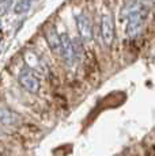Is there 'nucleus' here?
Segmentation results:
<instances>
[{
  "label": "nucleus",
  "instance_id": "1a4fd4ad",
  "mask_svg": "<svg viewBox=\"0 0 155 156\" xmlns=\"http://www.w3.org/2000/svg\"><path fill=\"white\" fill-rule=\"evenodd\" d=\"M139 5H140V0H128L123 7V10H121V16L123 18L131 16L133 12L139 11Z\"/></svg>",
  "mask_w": 155,
  "mask_h": 156
},
{
  "label": "nucleus",
  "instance_id": "0eeeda50",
  "mask_svg": "<svg viewBox=\"0 0 155 156\" xmlns=\"http://www.w3.org/2000/svg\"><path fill=\"white\" fill-rule=\"evenodd\" d=\"M0 119H2V124L4 125H16L18 122L20 121V117L19 114H16L13 110L7 109V107H3L2 109V114H0Z\"/></svg>",
  "mask_w": 155,
  "mask_h": 156
},
{
  "label": "nucleus",
  "instance_id": "20e7f679",
  "mask_svg": "<svg viewBox=\"0 0 155 156\" xmlns=\"http://www.w3.org/2000/svg\"><path fill=\"white\" fill-rule=\"evenodd\" d=\"M61 56L64 58L65 64L70 65V67L78 58L75 48H74V42L70 40V37L67 34H61Z\"/></svg>",
  "mask_w": 155,
  "mask_h": 156
},
{
  "label": "nucleus",
  "instance_id": "9b49d317",
  "mask_svg": "<svg viewBox=\"0 0 155 156\" xmlns=\"http://www.w3.org/2000/svg\"><path fill=\"white\" fill-rule=\"evenodd\" d=\"M2 2H3V3H4V2H5V0H2Z\"/></svg>",
  "mask_w": 155,
  "mask_h": 156
},
{
  "label": "nucleus",
  "instance_id": "f03ea898",
  "mask_svg": "<svg viewBox=\"0 0 155 156\" xmlns=\"http://www.w3.org/2000/svg\"><path fill=\"white\" fill-rule=\"evenodd\" d=\"M101 34L106 45H112L114 40V20L110 14H103L101 19Z\"/></svg>",
  "mask_w": 155,
  "mask_h": 156
},
{
  "label": "nucleus",
  "instance_id": "39448f33",
  "mask_svg": "<svg viewBox=\"0 0 155 156\" xmlns=\"http://www.w3.org/2000/svg\"><path fill=\"white\" fill-rule=\"evenodd\" d=\"M146 15H147V11H136L133 12L129 18V22H128V27H127V33L129 37H135L140 33L143 26V22L146 19Z\"/></svg>",
  "mask_w": 155,
  "mask_h": 156
},
{
  "label": "nucleus",
  "instance_id": "7ed1b4c3",
  "mask_svg": "<svg viewBox=\"0 0 155 156\" xmlns=\"http://www.w3.org/2000/svg\"><path fill=\"white\" fill-rule=\"evenodd\" d=\"M76 25L79 30L80 38L85 42H90L93 40V27H91V20L86 14H79L76 16Z\"/></svg>",
  "mask_w": 155,
  "mask_h": 156
},
{
  "label": "nucleus",
  "instance_id": "423d86ee",
  "mask_svg": "<svg viewBox=\"0 0 155 156\" xmlns=\"http://www.w3.org/2000/svg\"><path fill=\"white\" fill-rule=\"evenodd\" d=\"M44 34H45V40L50 46V49L61 56V34H59L57 30L53 26H48Z\"/></svg>",
  "mask_w": 155,
  "mask_h": 156
},
{
  "label": "nucleus",
  "instance_id": "f257e3e1",
  "mask_svg": "<svg viewBox=\"0 0 155 156\" xmlns=\"http://www.w3.org/2000/svg\"><path fill=\"white\" fill-rule=\"evenodd\" d=\"M18 80H19V84L22 86L26 91L31 92V94H37L38 90H40V80H38V77L35 76L30 69L20 71L19 76H18Z\"/></svg>",
  "mask_w": 155,
  "mask_h": 156
},
{
  "label": "nucleus",
  "instance_id": "6e6552de",
  "mask_svg": "<svg viewBox=\"0 0 155 156\" xmlns=\"http://www.w3.org/2000/svg\"><path fill=\"white\" fill-rule=\"evenodd\" d=\"M23 58H25L26 64L33 69H42V61L33 50H26L25 55H23Z\"/></svg>",
  "mask_w": 155,
  "mask_h": 156
},
{
  "label": "nucleus",
  "instance_id": "9d476101",
  "mask_svg": "<svg viewBox=\"0 0 155 156\" xmlns=\"http://www.w3.org/2000/svg\"><path fill=\"white\" fill-rule=\"evenodd\" d=\"M33 0H20L19 3L15 5V12L16 14H23L26 11L30 10V5H31Z\"/></svg>",
  "mask_w": 155,
  "mask_h": 156
}]
</instances>
